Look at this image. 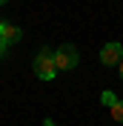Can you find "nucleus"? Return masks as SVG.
Returning <instances> with one entry per match:
<instances>
[{
	"label": "nucleus",
	"mask_w": 123,
	"mask_h": 126,
	"mask_svg": "<svg viewBox=\"0 0 123 126\" xmlns=\"http://www.w3.org/2000/svg\"><path fill=\"white\" fill-rule=\"evenodd\" d=\"M109 115H112V118H115L117 123H123V100H120V97H117V100L112 103V106H109Z\"/></svg>",
	"instance_id": "obj_5"
},
{
	"label": "nucleus",
	"mask_w": 123,
	"mask_h": 126,
	"mask_svg": "<svg viewBox=\"0 0 123 126\" xmlns=\"http://www.w3.org/2000/svg\"><path fill=\"white\" fill-rule=\"evenodd\" d=\"M123 60V43H106L100 52V63L103 66H120Z\"/></svg>",
	"instance_id": "obj_3"
},
{
	"label": "nucleus",
	"mask_w": 123,
	"mask_h": 126,
	"mask_svg": "<svg viewBox=\"0 0 123 126\" xmlns=\"http://www.w3.org/2000/svg\"><path fill=\"white\" fill-rule=\"evenodd\" d=\"M6 3H9V0H0V6H6Z\"/></svg>",
	"instance_id": "obj_10"
},
{
	"label": "nucleus",
	"mask_w": 123,
	"mask_h": 126,
	"mask_svg": "<svg viewBox=\"0 0 123 126\" xmlns=\"http://www.w3.org/2000/svg\"><path fill=\"white\" fill-rule=\"evenodd\" d=\"M43 126H54V120H52V118H46V120H43Z\"/></svg>",
	"instance_id": "obj_8"
},
{
	"label": "nucleus",
	"mask_w": 123,
	"mask_h": 126,
	"mask_svg": "<svg viewBox=\"0 0 123 126\" xmlns=\"http://www.w3.org/2000/svg\"><path fill=\"white\" fill-rule=\"evenodd\" d=\"M117 69H120V80H123V60H120V66H117Z\"/></svg>",
	"instance_id": "obj_9"
},
{
	"label": "nucleus",
	"mask_w": 123,
	"mask_h": 126,
	"mask_svg": "<svg viewBox=\"0 0 123 126\" xmlns=\"http://www.w3.org/2000/svg\"><path fill=\"white\" fill-rule=\"evenodd\" d=\"M115 100H117V94H115V92H109V89H106V92H103V94H100V103H103L106 109H109V106H112V103H115Z\"/></svg>",
	"instance_id": "obj_6"
},
{
	"label": "nucleus",
	"mask_w": 123,
	"mask_h": 126,
	"mask_svg": "<svg viewBox=\"0 0 123 126\" xmlns=\"http://www.w3.org/2000/svg\"><path fill=\"white\" fill-rule=\"evenodd\" d=\"M54 63H57V72H72V69H77V63H80V52H77V46L63 43V46L54 52Z\"/></svg>",
	"instance_id": "obj_2"
},
{
	"label": "nucleus",
	"mask_w": 123,
	"mask_h": 126,
	"mask_svg": "<svg viewBox=\"0 0 123 126\" xmlns=\"http://www.w3.org/2000/svg\"><path fill=\"white\" fill-rule=\"evenodd\" d=\"M6 49H9V43H6V40H3V37H0V57L6 55Z\"/></svg>",
	"instance_id": "obj_7"
},
{
	"label": "nucleus",
	"mask_w": 123,
	"mask_h": 126,
	"mask_svg": "<svg viewBox=\"0 0 123 126\" xmlns=\"http://www.w3.org/2000/svg\"><path fill=\"white\" fill-rule=\"evenodd\" d=\"M31 69H34V75H37L40 80H54V75H57V63H54V52H52V49H40V55L34 57Z\"/></svg>",
	"instance_id": "obj_1"
},
{
	"label": "nucleus",
	"mask_w": 123,
	"mask_h": 126,
	"mask_svg": "<svg viewBox=\"0 0 123 126\" xmlns=\"http://www.w3.org/2000/svg\"><path fill=\"white\" fill-rule=\"evenodd\" d=\"M0 37L12 46V43H20V40H23V32H20V26H15V23H0Z\"/></svg>",
	"instance_id": "obj_4"
}]
</instances>
